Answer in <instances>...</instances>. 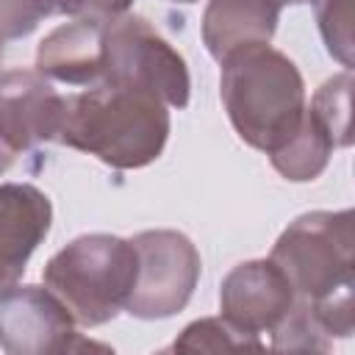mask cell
I'll use <instances>...</instances> for the list:
<instances>
[{"label":"cell","instance_id":"obj_1","mask_svg":"<svg viewBox=\"0 0 355 355\" xmlns=\"http://www.w3.org/2000/svg\"><path fill=\"white\" fill-rule=\"evenodd\" d=\"M269 258L288 277L294 297L308 302L324 333L349 338L355 330V214L308 211L277 236Z\"/></svg>","mask_w":355,"mask_h":355},{"label":"cell","instance_id":"obj_2","mask_svg":"<svg viewBox=\"0 0 355 355\" xmlns=\"http://www.w3.org/2000/svg\"><path fill=\"white\" fill-rule=\"evenodd\" d=\"M169 130L172 119L161 100L94 83L86 92L64 97L58 141L94 155L111 169H144L161 158Z\"/></svg>","mask_w":355,"mask_h":355},{"label":"cell","instance_id":"obj_3","mask_svg":"<svg viewBox=\"0 0 355 355\" xmlns=\"http://www.w3.org/2000/svg\"><path fill=\"white\" fill-rule=\"evenodd\" d=\"M219 64V97L239 139L266 155L283 147L305 116L297 64L269 42L241 44Z\"/></svg>","mask_w":355,"mask_h":355},{"label":"cell","instance_id":"obj_4","mask_svg":"<svg viewBox=\"0 0 355 355\" xmlns=\"http://www.w3.org/2000/svg\"><path fill=\"white\" fill-rule=\"evenodd\" d=\"M139 272L130 239L83 233L61 247L42 269L44 286L83 327H100L125 311Z\"/></svg>","mask_w":355,"mask_h":355},{"label":"cell","instance_id":"obj_5","mask_svg":"<svg viewBox=\"0 0 355 355\" xmlns=\"http://www.w3.org/2000/svg\"><path fill=\"white\" fill-rule=\"evenodd\" d=\"M100 83L150 94L178 111L191 97L186 58L147 17L130 11L105 22V69Z\"/></svg>","mask_w":355,"mask_h":355},{"label":"cell","instance_id":"obj_6","mask_svg":"<svg viewBox=\"0 0 355 355\" xmlns=\"http://www.w3.org/2000/svg\"><path fill=\"white\" fill-rule=\"evenodd\" d=\"M130 241L139 255V272L125 311L147 322L180 313L202 272L194 241L180 230H141Z\"/></svg>","mask_w":355,"mask_h":355},{"label":"cell","instance_id":"obj_7","mask_svg":"<svg viewBox=\"0 0 355 355\" xmlns=\"http://www.w3.org/2000/svg\"><path fill=\"white\" fill-rule=\"evenodd\" d=\"M67 305L36 283H17L0 294V347L8 355H64L94 349Z\"/></svg>","mask_w":355,"mask_h":355},{"label":"cell","instance_id":"obj_8","mask_svg":"<svg viewBox=\"0 0 355 355\" xmlns=\"http://www.w3.org/2000/svg\"><path fill=\"white\" fill-rule=\"evenodd\" d=\"M294 288L272 258L236 263L219 286V316L244 333H272L294 305Z\"/></svg>","mask_w":355,"mask_h":355},{"label":"cell","instance_id":"obj_9","mask_svg":"<svg viewBox=\"0 0 355 355\" xmlns=\"http://www.w3.org/2000/svg\"><path fill=\"white\" fill-rule=\"evenodd\" d=\"M64 97L36 69L0 72V139L19 155L58 139Z\"/></svg>","mask_w":355,"mask_h":355},{"label":"cell","instance_id":"obj_10","mask_svg":"<svg viewBox=\"0 0 355 355\" xmlns=\"http://www.w3.org/2000/svg\"><path fill=\"white\" fill-rule=\"evenodd\" d=\"M53 225L50 197L31 183H0V294L17 286Z\"/></svg>","mask_w":355,"mask_h":355},{"label":"cell","instance_id":"obj_11","mask_svg":"<svg viewBox=\"0 0 355 355\" xmlns=\"http://www.w3.org/2000/svg\"><path fill=\"white\" fill-rule=\"evenodd\" d=\"M105 69V22L72 17L53 28L36 47V72L69 86H94Z\"/></svg>","mask_w":355,"mask_h":355},{"label":"cell","instance_id":"obj_12","mask_svg":"<svg viewBox=\"0 0 355 355\" xmlns=\"http://www.w3.org/2000/svg\"><path fill=\"white\" fill-rule=\"evenodd\" d=\"M280 8L272 0H208L202 11V44L222 61L230 50L255 42H272Z\"/></svg>","mask_w":355,"mask_h":355},{"label":"cell","instance_id":"obj_13","mask_svg":"<svg viewBox=\"0 0 355 355\" xmlns=\"http://www.w3.org/2000/svg\"><path fill=\"white\" fill-rule=\"evenodd\" d=\"M333 150L336 147H333L327 130L316 122V116L305 105V116H302L297 133L283 147H277L275 153H269V164L286 180H291V183H308V180H316L327 169Z\"/></svg>","mask_w":355,"mask_h":355},{"label":"cell","instance_id":"obj_14","mask_svg":"<svg viewBox=\"0 0 355 355\" xmlns=\"http://www.w3.org/2000/svg\"><path fill=\"white\" fill-rule=\"evenodd\" d=\"M349 97H352V69H344L333 78H327L316 94L311 97L308 111L316 116V122L327 130L333 147H349L352 144V114H349Z\"/></svg>","mask_w":355,"mask_h":355},{"label":"cell","instance_id":"obj_15","mask_svg":"<svg viewBox=\"0 0 355 355\" xmlns=\"http://www.w3.org/2000/svg\"><path fill=\"white\" fill-rule=\"evenodd\" d=\"M175 352H227V349H263V341L255 333H244L230 324L225 316H202L180 330L169 344Z\"/></svg>","mask_w":355,"mask_h":355},{"label":"cell","instance_id":"obj_16","mask_svg":"<svg viewBox=\"0 0 355 355\" xmlns=\"http://www.w3.org/2000/svg\"><path fill=\"white\" fill-rule=\"evenodd\" d=\"M333 347V338L324 333L319 319L313 316L311 305L302 300H294L286 319L272 330V349H288V352H327Z\"/></svg>","mask_w":355,"mask_h":355},{"label":"cell","instance_id":"obj_17","mask_svg":"<svg viewBox=\"0 0 355 355\" xmlns=\"http://www.w3.org/2000/svg\"><path fill=\"white\" fill-rule=\"evenodd\" d=\"M316 11V25L324 50L344 67L352 69V0H308Z\"/></svg>","mask_w":355,"mask_h":355},{"label":"cell","instance_id":"obj_18","mask_svg":"<svg viewBox=\"0 0 355 355\" xmlns=\"http://www.w3.org/2000/svg\"><path fill=\"white\" fill-rule=\"evenodd\" d=\"M44 17V0H0V42L31 36Z\"/></svg>","mask_w":355,"mask_h":355},{"label":"cell","instance_id":"obj_19","mask_svg":"<svg viewBox=\"0 0 355 355\" xmlns=\"http://www.w3.org/2000/svg\"><path fill=\"white\" fill-rule=\"evenodd\" d=\"M133 3L136 0H89L86 17L100 19V22H108V19H116V17L128 14L133 8Z\"/></svg>","mask_w":355,"mask_h":355},{"label":"cell","instance_id":"obj_20","mask_svg":"<svg viewBox=\"0 0 355 355\" xmlns=\"http://www.w3.org/2000/svg\"><path fill=\"white\" fill-rule=\"evenodd\" d=\"M86 6H89V0H44L47 17H50V14H61V17H86Z\"/></svg>","mask_w":355,"mask_h":355},{"label":"cell","instance_id":"obj_21","mask_svg":"<svg viewBox=\"0 0 355 355\" xmlns=\"http://www.w3.org/2000/svg\"><path fill=\"white\" fill-rule=\"evenodd\" d=\"M14 158H17V153L0 139V175H6L8 169H11V164H14Z\"/></svg>","mask_w":355,"mask_h":355},{"label":"cell","instance_id":"obj_22","mask_svg":"<svg viewBox=\"0 0 355 355\" xmlns=\"http://www.w3.org/2000/svg\"><path fill=\"white\" fill-rule=\"evenodd\" d=\"M272 3H275V6L283 11L286 6H300V3H308V0H272Z\"/></svg>","mask_w":355,"mask_h":355},{"label":"cell","instance_id":"obj_23","mask_svg":"<svg viewBox=\"0 0 355 355\" xmlns=\"http://www.w3.org/2000/svg\"><path fill=\"white\" fill-rule=\"evenodd\" d=\"M169 3H183V6H189V3H197V0H169Z\"/></svg>","mask_w":355,"mask_h":355},{"label":"cell","instance_id":"obj_24","mask_svg":"<svg viewBox=\"0 0 355 355\" xmlns=\"http://www.w3.org/2000/svg\"><path fill=\"white\" fill-rule=\"evenodd\" d=\"M0 55H3V42H0Z\"/></svg>","mask_w":355,"mask_h":355}]
</instances>
